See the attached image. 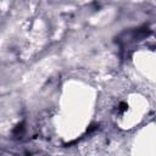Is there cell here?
Instances as JSON below:
<instances>
[{"instance_id":"7a4b0ae2","label":"cell","mask_w":156,"mask_h":156,"mask_svg":"<svg viewBox=\"0 0 156 156\" xmlns=\"http://www.w3.org/2000/svg\"><path fill=\"white\" fill-rule=\"evenodd\" d=\"M22 130H23V125L21 123V125H19L17 127H16V129L14 130V132H15V133H19V132H22Z\"/></svg>"},{"instance_id":"6da1fadb","label":"cell","mask_w":156,"mask_h":156,"mask_svg":"<svg viewBox=\"0 0 156 156\" xmlns=\"http://www.w3.org/2000/svg\"><path fill=\"white\" fill-rule=\"evenodd\" d=\"M127 110V104L126 103H121L120 104V111L121 112H125Z\"/></svg>"}]
</instances>
